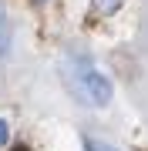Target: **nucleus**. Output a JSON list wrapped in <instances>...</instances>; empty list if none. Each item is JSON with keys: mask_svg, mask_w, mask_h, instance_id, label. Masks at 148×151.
Segmentation results:
<instances>
[{"mask_svg": "<svg viewBox=\"0 0 148 151\" xmlns=\"http://www.w3.org/2000/svg\"><path fill=\"white\" fill-rule=\"evenodd\" d=\"M7 141H10V124L0 121V145H7Z\"/></svg>", "mask_w": 148, "mask_h": 151, "instance_id": "nucleus-5", "label": "nucleus"}, {"mask_svg": "<svg viewBox=\"0 0 148 151\" xmlns=\"http://www.w3.org/2000/svg\"><path fill=\"white\" fill-rule=\"evenodd\" d=\"M67 87L81 104H91V108H104L111 101V81L84 57H74L67 64Z\"/></svg>", "mask_w": 148, "mask_h": 151, "instance_id": "nucleus-1", "label": "nucleus"}, {"mask_svg": "<svg viewBox=\"0 0 148 151\" xmlns=\"http://www.w3.org/2000/svg\"><path fill=\"white\" fill-rule=\"evenodd\" d=\"M84 151H118V148L104 145V141H88V145H84Z\"/></svg>", "mask_w": 148, "mask_h": 151, "instance_id": "nucleus-4", "label": "nucleus"}, {"mask_svg": "<svg viewBox=\"0 0 148 151\" xmlns=\"http://www.w3.org/2000/svg\"><path fill=\"white\" fill-rule=\"evenodd\" d=\"M40 4H44V0H40Z\"/></svg>", "mask_w": 148, "mask_h": 151, "instance_id": "nucleus-7", "label": "nucleus"}, {"mask_svg": "<svg viewBox=\"0 0 148 151\" xmlns=\"http://www.w3.org/2000/svg\"><path fill=\"white\" fill-rule=\"evenodd\" d=\"M118 4L121 0H98L94 7H98V14H111V10H118Z\"/></svg>", "mask_w": 148, "mask_h": 151, "instance_id": "nucleus-3", "label": "nucleus"}, {"mask_svg": "<svg viewBox=\"0 0 148 151\" xmlns=\"http://www.w3.org/2000/svg\"><path fill=\"white\" fill-rule=\"evenodd\" d=\"M10 47H14V24L7 17V10L0 7V57L10 54Z\"/></svg>", "mask_w": 148, "mask_h": 151, "instance_id": "nucleus-2", "label": "nucleus"}, {"mask_svg": "<svg viewBox=\"0 0 148 151\" xmlns=\"http://www.w3.org/2000/svg\"><path fill=\"white\" fill-rule=\"evenodd\" d=\"M17 151H27V148H17Z\"/></svg>", "mask_w": 148, "mask_h": 151, "instance_id": "nucleus-6", "label": "nucleus"}]
</instances>
